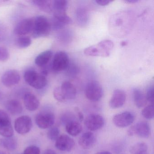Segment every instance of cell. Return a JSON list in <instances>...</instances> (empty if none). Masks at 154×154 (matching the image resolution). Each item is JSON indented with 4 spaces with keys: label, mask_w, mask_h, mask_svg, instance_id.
I'll use <instances>...</instances> for the list:
<instances>
[{
    "label": "cell",
    "mask_w": 154,
    "mask_h": 154,
    "mask_svg": "<svg viewBox=\"0 0 154 154\" xmlns=\"http://www.w3.org/2000/svg\"><path fill=\"white\" fill-rule=\"evenodd\" d=\"M113 47L114 44L111 40H102L97 45L85 48L84 54L88 56L108 57L110 54Z\"/></svg>",
    "instance_id": "obj_1"
},
{
    "label": "cell",
    "mask_w": 154,
    "mask_h": 154,
    "mask_svg": "<svg viewBox=\"0 0 154 154\" xmlns=\"http://www.w3.org/2000/svg\"><path fill=\"white\" fill-rule=\"evenodd\" d=\"M51 22L45 16L36 17L34 20L32 35L35 38L47 36L51 29Z\"/></svg>",
    "instance_id": "obj_2"
},
{
    "label": "cell",
    "mask_w": 154,
    "mask_h": 154,
    "mask_svg": "<svg viewBox=\"0 0 154 154\" xmlns=\"http://www.w3.org/2000/svg\"><path fill=\"white\" fill-rule=\"evenodd\" d=\"M24 77L25 81L29 85L37 90L43 89L47 84L46 76L38 73L34 70L26 71Z\"/></svg>",
    "instance_id": "obj_3"
},
{
    "label": "cell",
    "mask_w": 154,
    "mask_h": 154,
    "mask_svg": "<svg viewBox=\"0 0 154 154\" xmlns=\"http://www.w3.org/2000/svg\"><path fill=\"white\" fill-rule=\"evenodd\" d=\"M85 94L89 100L98 101L101 99L103 95L102 86L97 81H91L86 85Z\"/></svg>",
    "instance_id": "obj_4"
},
{
    "label": "cell",
    "mask_w": 154,
    "mask_h": 154,
    "mask_svg": "<svg viewBox=\"0 0 154 154\" xmlns=\"http://www.w3.org/2000/svg\"><path fill=\"white\" fill-rule=\"evenodd\" d=\"M128 133L130 136L137 135L140 137L147 138L150 136V127L146 122H140L131 126L128 130Z\"/></svg>",
    "instance_id": "obj_5"
},
{
    "label": "cell",
    "mask_w": 154,
    "mask_h": 154,
    "mask_svg": "<svg viewBox=\"0 0 154 154\" xmlns=\"http://www.w3.org/2000/svg\"><path fill=\"white\" fill-rule=\"evenodd\" d=\"M70 63L69 57L65 52H57L54 57L52 63V69L55 72H61L66 70Z\"/></svg>",
    "instance_id": "obj_6"
},
{
    "label": "cell",
    "mask_w": 154,
    "mask_h": 154,
    "mask_svg": "<svg viewBox=\"0 0 154 154\" xmlns=\"http://www.w3.org/2000/svg\"><path fill=\"white\" fill-rule=\"evenodd\" d=\"M54 115L50 112H42L36 116L35 122L38 128L43 129L51 128L55 122Z\"/></svg>",
    "instance_id": "obj_7"
},
{
    "label": "cell",
    "mask_w": 154,
    "mask_h": 154,
    "mask_svg": "<svg viewBox=\"0 0 154 154\" xmlns=\"http://www.w3.org/2000/svg\"><path fill=\"white\" fill-rule=\"evenodd\" d=\"M32 121L31 118L27 115L20 116L15 120L14 127L16 131L21 135L29 132L32 128Z\"/></svg>",
    "instance_id": "obj_8"
},
{
    "label": "cell",
    "mask_w": 154,
    "mask_h": 154,
    "mask_svg": "<svg viewBox=\"0 0 154 154\" xmlns=\"http://www.w3.org/2000/svg\"><path fill=\"white\" fill-rule=\"evenodd\" d=\"M135 120V116L130 112H124L116 114L112 119L115 126L120 128H126L131 125Z\"/></svg>",
    "instance_id": "obj_9"
},
{
    "label": "cell",
    "mask_w": 154,
    "mask_h": 154,
    "mask_svg": "<svg viewBox=\"0 0 154 154\" xmlns=\"http://www.w3.org/2000/svg\"><path fill=\"white\" fill-rule=\"evenodd\" d=\"M84 124L86 128L91 131H95L103 127L104 120L100 115L91 114L86 117Z\"/></svg>",
    "instance_id": "obj_10"
},
{
    "label": "cell",
    "mask_w": 154,
    "mask_h": 154,
    "mask_svg": "<svg viewBox=\"0 0 154 154\" xmlns=\"http://www.w3.org/2000/svg\"><path fill=\"white\" fill-rule=\"evenodd\" d=\"M34 20L31 18L25 19L20 21L14 29V33L17 35L23 36L33 31Z\"/></svg>",
    "instance_id": "obj_11"
},
{
    "label": "cell",
    "mask_w": 154,
    "mask_h": 154,
    "mask_svg": "<svg viewBox=\"0 0 154 154\" xmlns=\"http://www.w3.org/2000/svg\"><path fill=\"white\" fill-rule=\"evenodd\" d=\"M20 80V75L16 70H9L6 71L1 78L2 84L7 87H11L18 84Z\"/></svg>",
    "instance_id": "obj_12"
},
{
    "label": "cell",
    "mask_w": 154,
    "mask_h": 154,
    "mask_svg": "<svg viewBox=\"0 0 154 154\" xmlns=\"http://www.w3.org/2000/svg\"><path fill=\"white\" fill-rule=\"evenodd\" d=\"M74 146L75 141L73 139L65 134L60 135L56 140V147L61 151H71Z\"/></svg>",
    "instance_id": "obj_13"
},
{
    "label": "cell",
    "mask_w": 154,
    "mask_h": 154,
    "mask_svg": "<svg viewBox=\"0 0 154 154\" xmlns=\"http://www.w3.org/2000/svg\"><path fill=\"white\" fill-rule=\"evenodd\" d=\"M126 100L125 92L122 90L117 89L113 91L109 105L112 109H119L124 105Z\"/></svg>",
    "instance_id": "obj_14"
},
{
    "label": "cell",
    "mask_w": 154,
    "mask_h": 154,
    "mask_svg": "<svg viewBox=\"0 0 154 154\" xmlns=\"http://www.w3.org/2000/svg\"><path fill=\"white\" fill-rule=\"evenodd\" d=\"M72 23V20L66 14L54 15L51 23V28L55 30H59Z\"/></svg>",
    "instance_id": "obj_15"
},
{
    "label": "cell",
    "mask_w": 154,
    "mask_h": 154,
    "mask_svg": "<svg viewBox=\"0 0 154 154\" xmlns=\"http://www.w3.org/2000/svg\"><path fill=\"white\" fill-rule=\"evenodd\" d=\"M96 137L92 132L87 131L83 133L79 138V145L84 149H90L96 143Z\"/></svg>",
    "instance_id": "obj_16"
},
{
    "label": "cell",
    "mask_w": 154,
    "mask_h": 154,
    "mask_svg": "<svg viewBox=\"0 0 154 154\" xmlns=\"http://www.w3.org/2000/svg\"><path fill=\"white\" fill-rule=\"evenodd\" d=\"M24 103L26 109L29 111H35L38 109L40 104L36 96L29 92L26 93L24 95Z\"/></svg>",
    "instance_id": "obj_17"
},
{
    "label": "cell",
    "mask_w": 154,
    "mask_h": 154,
    "mask_svg": "<svg viewBox=\"0 0 154 154\" xmlns=\"http://www.w3.org/2000/svg\"><path fill=\"white\" fill-rule=\"evenodd\" d=\"M60 87L66 100H73L76 97L77 94L76 89L70 82H64Z\"/></svg>",
    "instance_id": "obj_18"
},
{
    "label": "cell",
    "mask_w": 154,
    "mask_h": 154,
    "mask_svg": "<svg viewBox=\"0 0 154 154\" xmlns=\"http://www.w3.org/2000/svg\"><path fill=\"white\" fill-rule=\"evenodd\" d=\"M75 17L78 25L81 26H86L89 19L88 11L84 7H79L75 12Z\"/></svg>",
    "instance_id": "obj_19"
},
{
    "label": "cell",
    "mask_w": 154,
    "mask_h": 154,
    "mask_svg": "<svg viewBox=\"0 0 154 154\" xmlns=\"http://www.w3.org/2000/svg\"><path fill=\"white\" fill-rule=\"evenodd\" d=\"M6 109L13 115H17L22 113L23 107L21 103L17 100H11L6 103Z\"/></svg>",
    "instance_id": "obj_20"
},
{
    "label": "cell",
    "mask_w": 154,
    "mask_h": 154,
    "mask_svg": "<svg viewBox=\"0 0 154 154\" xmlns=\"http://www.w3.org/2000/svg\"><path fill=\"white\" fill-rule=\"evenodd\" d=\"M68 2L65 0H55L53 1L54 15H64L66 14Z\"/></svg>",
    "instance_id": "obj_21"
},
{
    "label": "cell",
    "mask_w": 154,
    "mask_h": 154,
    "mask_svg": "<svg viewBox=\"0 0 154 154\" xmlns=\"http://www.w3.org/2000/svg\"><path fill=\"white\" fill-rule=\"evenodd\" d=\"M133 95L134 102L137 108H141L146 105L147 101L146 95L141 90L135 88L133 91Z\"/></svg>",
    "instance_id": "obj_22"
},
{
    "label": "cell",
    "mask_w": 154,
    "mask_h": 154,
    "mask_svg": "<svg viewBox=\"0 0 154 154\" xmlns=\"http://www.w3.org/2000/svg\"><path fill=\"white\" fill-rule=\"evenodd\" d=\"M66 130L70 136L75 137L82 132V127L77 121H73L66 124Z\"/></svg>",
    "instance_id": "obj_23"
},
{
    "label": "cell",
    "mask_w": 154,
    "mask_h": 154,
    "mask_svg": "<svg viewBox=\"0 0 154 154\" xmlns=\"http://www.w3.org/2000/svg\"><path fill=\"white\" fill-rule=\"evenodd\" d=\"M53 56L51 50H46L40 53L35 59V63L38 66H43L47 64Z\"/></svg>",
    "instance_id": "obj_24"
},
{
    "label": "cell",
    "mask_w": 154,
    "mask_h": 154,
    "mask_svg": "<svg viewBox=\"0 0 154 154\" xmlns=\"http://www.w3.org/2000/svg\"><path fill=\"white\" fill-rule=\"evenodd\" d=\"M34 5L45 12L50 13L53 11V1L45 0H36L32 1Z\"/></svg>",
    "instance_id": "obj_25"
},
{
    "label": "cell",
    "mask_w": 154,
    "mask_h": 154,
    "mask_svg": "<svg viewBox=\"0 0 154 154\" xmlns=\"http://www.w3.org/2000/svg\"><path fill=\"white\" fill-rule=\"evenodd\" d=\"M147 145L144 142H138L132 145L129 151L131 154H145L147 151Z\"/></svg>",
    "instance_id": "obj_26"
},
{
    "label": "cell",
    "mask_w": 154,
    "mask_h": 154,
    "mask_svg": "<svg viewBox=\"0 0 154 154\" xmlns=\"http://www.w3.org/2000/svg\"><path fill=\"white\" fill-rule=\"evenodd\" d=\"M14 134V130L11 123L0 125V135L5 138L11 137Z\"/></svg>",
    "instance_id": "obj_27"
},
{
    "label": "cell",
    "mask_w": 154,
    "mask_h": 154,
    "mask_svg": "<svg viewBox=\"0 0 154 154\" xmlns=\"http://www.w3.org/2000/svg\"><path fill=\"white\" fill-rule=\"evenodd\" d=\"M2 143L3 146L9 150H15L17 146V140L12 137L3 139Z\"/></svg>",
    "instance_id": "obj_28"
},
{
    "label": "cell",
    "mask_w": 154,
    "mask_h": 154,
    "mask_svg": "<svg viewBox=\"0 0 154 154\" xmlns=\"http://www.w3.org/2000/svg\"><path fill=\"white\" fill-rule=\"evenodd\" d=\"M32 40L28 36H21L17 38V45L19 48H25L28 47L31 45Z\"/></svg>",
    "instance_id": "obj_29"
},
{
    "label": "cell",
    "mask_w": 154,
    "mask_h": 154,
    "mask_svg": "<svg viewBox=\"0 0 154 154\" xmlns=\"http://www.w3.org/2000/svg\"><path fill=\"white\" fill-rule=\"evenodd\" d=\"M66 71L68 76L71 77H75L79 73L80 69L76 64L74 63H70Z\"/></svg>",
    "instance_id": "obj_30"
},
{
    "label": "cell",
    "mask_w": 154,
    "mask_h": 154,
    "mask_svg": "<svg viewBox=\"0 0 154 154\" xmlns=\"http://www.w3.org/2000/svg\"><path fill=\"white\" fill-rule=\"evenodd\" d=\"M142 116L147 119H151L154 117V107L150 104L145 107L141 111Z\"/></svg>",
    "instance_id": "obj_31"
},
{
    "label": "cell",
    "mask_w": 154,
    "mask_h": 154,
    "mask_svg": "<svg viewBox=\"0 0 154 154\" xmlns=\"http://www.w3.org/2000/svg\"><path fill=\"white\" fill-rule=\"evenodd\" d=\"M48 137L52 140H56L60 136V131L57 127L50 128L47 133Z\"/></svg>",
    "instance_id": "obj_32"
},
{
    "label": "cell",
    "mask_w": 154,
    "mask_h": 154,
    "mask_svg": "<svg viewBox=\"0 0 154 154\" xmlns=\"http://www.w3.org/2000/svg\"><path fill=\"white\" fill-rule=\"evenodd\" d=\"M11 123L10 118L7 112L0 109V125Z\"/></svg>",
    "instance_id": "obj_33"
},
{
    "label": "cell",
    "mask_w": 154,
    "mask_h": 154,
    "mask_svg": "<svg viewBox=\"0 0 154 154\" xmlns=\"http://www.w3.org/2000/svg\"><path fill=\"white\" fill-rule=\"evenodd\" d=\"M10 53L5 47L0 46V61L5 62L9 59Z\"/></svg>",
    "instance_id": "obj_34"
},
{
    "label": "cell",
    "mask_w": 154,
    "mask_h": 154,
    "mask_svg": "<svg viewBox=\"0 0 154 154\" xmlns=\"http://www.w3.org/2000/svg\"><path fill=\"white\" fill-rule=\"evenodd\" d=\"M54 96L55 99L58 101L63 102L66 101L60 87H57L55 88L54 91Z\"/></svg>",
    "instance_id": "obj_35"
},
{
    "label": "cell",
    "mask_w": 154,
    "mask_h": 154,
    "mask_svg": "<svg viewBox=\"0 0 154 154\" xmlns=\"http://www.w3.org/2000/svg\"><path fill=\"white\" fill-rule=\"evenodd\" d=\"M146 98L147 101L153 104L154 100V86H149L146 91V93L145 94Z\"/></svg>",
    "instance_id": "obj_36"
},
{
    "label": "cell",
    "mask_w": 154,
    "mask_h": 154,
    "mask_svg": "<svg viewBox=\"0 0 154 154\" xmlns=\"http://www.w3.org/2000/svg\"><path fill=\"white\" fill-rule=\"evenodd\" d=\"M40 153L39 147L35 146H30L25 149L23 154H40Z\"/></svg>",
    "instance_id": "obj_37"
},
{
    "label": "cell",
    "mask_w": 154,
    "mask_h": 154,
    "mask_svg": "<svg viewBox=\"0 0 154 154\" xmlns=\"http://www.w3.org/2000/svg\"><path fill=\"white\" fill-rule=\"evenodd\" d=\"M61 120L64 124H67L70 122L75 120V115L72 113L67 112L66 114H64L61 118Z\"/></svg>",
    "instance_id": "obj_38"
},
{
    "label": "cell",
    "mask_w": 154,
    "mask_h": 154,
    "mask_svg": "<svg viewBox=\"0 0 154 154\" xmlns=\"http://www.w3.org/2000/svg\"><path fill=\"white\" fill-rule=\"evenodd\" d=\"M113 1H109V0H102V1L97 0V1H95V2H96L98 5H100V6H106L109 4L110 3H111Z\"/></svg>",
    "instance_id": "obj_39"
},
{
    "label": "cell",
    "mask_w": 154,
    "mask_h": 154,
    "mask_svg": "<svg viewBox=\"0 0 154 154\" xmlns=\"http://www.w3.org/2000/svg\"><path fill=\"white\" fill-rule=\"evenodd\" d=\"M76 110V113H77V116H78V119H79V120H80V121H82L84 119L83 115L82 112H81L79 111L78 110V109H77V110Z\"/></svg>",
    "instance_id": "obj_40"
},
{
    "label": "cell",
    "mask_w": 154,
    "mask_h": 154,
    "mask_svg": "<svg viewBox=\"0 0 154 154\" xmlns=\"http://www.w3.org/2000/svg\"><path fill=\"white\" fill-rule=\"evenodd\" d=\"M43 154H57V153L53 149H48L45 150Z\"/></svg>",
    "instance_id": "obj_41"
},
{
    "label": "cell",
    "mask_w": 154,
    "mask_h": 154,
    "mask_svg": "<svg viewBox=\"0 0 154 154\" xmlns=\"http://www.w3.org/2000/svg\"><path fill=\"white\" fill-rule=\"evenodd\" d=\"M138 2V0H127V1H125V2H127L128 3H131V4L137 3Z\"/></svg>",
    "instance_id": "obj_42"
},
{
    "label": "cell",
    "mask_w": 154,
    "mask_h": 154,
    "mask_svg": "<svg viewBox=\"0 0 154 154\" xmlns=\"http://www.w3.org/2000/svg\"><path fill=\"white\" fill-rule=\"evenodd\" d=\"M96 154H112L109 151H101V152H98Z\"/></svg>",
    "instance_id": "obj_43"
},
{
    "label": "cell",
    "mask_w": 154,
    "mask_h": 154,
    "mask_svg": "<svg viewBox=\"0 0 154 154\" xmlns=\"http://www.w3.org/2000/svg\"><path fill=\"white\" fill-rule=\"evenodd\" d=\"M127 45H128V43L126 41H122L121 43V45L122 47L125 46Z\"/></svg>",
    "instance_id": "obj_44"
},
{
    "label": "cell",
    "mask_w": 154,
    "mask_h": 154,
    "mask_svg": "<svg viewBox=\"0 0 154 154\" xmlns=\"http://www.w3.org/2000/svg\"><path fill=\"white\" fill-rule=\"evenodd\" d=\"M0 154H7L5 152H3V151L0 150Z\"/></svg>",
    "instance_id": "obj_45"
},
{
    "label": "cell",
    "mask_w": 154,
    "mask_h": 154,
    "mask_svg": "<svg viewBox=\"0 0 154 154\" xmlns=\"http://www.w3.org/2000/svg\"></svg>",
    "instance_id": "obj_46"
},
{
    "label": "cell",
    "mask_w": 154,
    "mask_h": 154,
    "mask_svg": "<svg viewBox=\"0 0 154 154\" xmlns=\"http://www.w3.org/2000/svg\"></svg>",
    "instance_id": "obj_47"
}]
</instances>
